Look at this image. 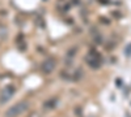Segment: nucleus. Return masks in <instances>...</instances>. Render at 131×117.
<instances>
[{
  "label": "nucleus",
  "instance_id": "1",
  "mask_svg": "<svg viewBox=\"0 0 131 117\" xmlns=\"http://www.w3.org/2000/svg\"><path fill=\"white\" fill-rule=\"evenodd\" d=\"M28 108H29V102H26V100L18 102L17 104L12 105V107L5 112V117H17L21 113H24Z\"/></svg>",
  "mask_w": 131,
  "mask_h": 117
},
{
  "label": "nucleus",
  "instance_id": "2",
  "mask_svg": "<svg viewBox=\"0 0 131 117\" xmlns=\"http://www.w3.org/2000/svg\"><path fill=\"white\" fill-rule=\"evenodd\" d=\"M85 61H86V64H88L91 68H93V69H98V68H100V65H101V61H102V60H101L100 54H98L97 51L92 49L89 54H88V56H86Z\"/></svg>",
  "mask_w": 131,
  "mask_h": 117
},
{
  "label": "nucleus",
  "instance_id": "3",
  "mask_svg": "<svg viewBox=\"0 0 131 117\" xmlns=\"http://www.w3.org/2000/svg\"><path fill=\"white\" fill-rule=\"evenodd\" d=\"M15 91H16V89H15L13 86H7V87H4V89L2 90V92H0V103H2V104L7 103L10 98L13 96Z\"/></svg>",
  "mask_w": 131,
  "mask_h": 117
},
{
  "label": "nucleus",
  "instance_id": "4",
  "mask_svg": "<svg viewBox=\"0 0 131 117\" xmlns=\"http://www.w3.org/2000/svg\"><path fill=\"white\" fill-rule=\"evenodd\" d=\"M55 64H57L55 59L49 57V59H46L45 61L41 64V70H42L43 73L49 74V73H51V72L54 70V68H55Z\"/></svg>",
  "mask_w": 131,
  "mask_h": 117
},
{
  "label": "nucleus",
  "instance_id": "5",
  "mask_svg": "<svg viewBox=\"0 0 131 117\" xmlns=\"http://www.w3.org/2000/svg\"><path fill=\"white\" fill-rule=\"evenodd\" d=\"M55 104H57V99H49L46 103H45V108L46 109H50V108H54L55 107Z\"/></svg>",
  "mask_w": 131,
  "mask_h": 117
},
{
  "label": "nucleus",
  "instance_id": "6",
  "mask_svg": "<svg viewBox=\"0 0 131 117\" xmlns=\"http://www.w3.org/2000/svg\"><path fill=\"white\" fill-rule=\"evenodd\" d=\"M125 54H126V55H128V56H131V44L125 49Z\"/></svg>",
  "mask_w": 131,
  "mask_h": 117
}]
</instances>
